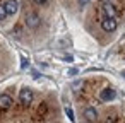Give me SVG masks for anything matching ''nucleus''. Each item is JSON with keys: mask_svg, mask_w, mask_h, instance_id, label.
<instances>
[{"mask_svg": "<svg viewBox=\"0 0 125 123\" xmlns=\"http://www.w3.org/2000/svg\"><path fill=\"white\" fill-rule=\"evenodd\" d=\"M19 99H21V103H22L24 106H29V104L33 103V99H34V94H33L31 89L24 87V89H21V92H19Z\"/></svg>", "mask_w": 125, "mask_h": 123, "instance_id": "f257e3e1", "label": "nucleus"}, {"mask_svg": "<svg viewBox=\"0 0 125 123\" xmlns=\"http://www.w3.org/2000/svg\"><path fill=\"white\" fill-rule=\"evenodd\" d=\"M116 21H115V17H104L103 21H101V28H103V31H106V33H113L115 29H116Z\"/></svg>", "mask_w": 125, "mask_h": 123, "instance_id": "f03ea898", "label": "nucleus"}, {"mask_svg": "<svg viewBox=\"0 0 125 123\" xmlns=\"http://www.w3.org/2000/svg\"><path fill=\"white\" fill-rule=\"evenodd\" d=\"M26 24H28V28L36 29V28L41 24V19H40L38 14H28V16H26Z\"/></svg>", "mask_w": 125, "mask_h": 123, "instance_id": "7ed1b4c3", "label": "nucleus"}, {"mask_svg": "<svg viewBox=\"0 0 125 123\" xmlns=\"http://www.w3.org/2000/svg\"><path fill=\"white\" fill-rule=\"evenodd\" d=\"M4 7H5L7 16H14V14L19 10V4L16 2V0H7V2L4 4Z\"/></svg>", "mask_w": 125, "mask_h": 123, "instance_id": "20e7f679", "label": "nucleus"}, {"mask_svg": "<svg viewBox=\"0 0 125 123\" xmlns=\"http://www.w3.org/2000/svg\"><path fill=\"white\" fill-rule=\"evenodd\" d=\"M84 116H86V120H87L89 123H96V121H98V111H96L94 108H86Z\"/></svg>", "mask_w": 125, "mask_h": 123, "instance_id": "39448f33", "label": "nucleus"}, {"mask_svg": "<svg viewBox=\"0 0 125 123\" xmlns=\"http://www.w3.org/2000/svg\"><path fill=\"white\" fill-rule=\"evenodd\" d=\"M12 106V97L9 94H0V109H9Z\"/></svg>", "mask_w": 125, "mask_h": 123, "instance_id": "423d86ee", "label": "nucleus"}, {"mask_svg": "<svg viewBox=\"0 0 125 123\" xmlns=\"http://www.w3.org/2000/svg\"><path fill=\"white\" fill-rule=\"evenodd\" d=\"M99 97H101L103 101H110V99H113V97H115V89H111V87L103 89L101 94H99Z\"/></svg>", "mask_w": 125, "mask_h": 123, "instance_id": "0eeeda50", "label": "nucleus"}, {"mask_svg": "<svg viewBox=\"0 0 125 123\" xmlns=\"http://www.w3.org/2000/svg\"><path fill=\"white\" fill-rule=\"evenodd\" d=\"M103 12L106 17H115L116 16V10H115V5L113 4H104L103 5Z\"/></svg>", "mask_w": 125, "mask_h": 123, "instance_id": "6e6552de", "label": "nucleus"}, {"mask_svg": "<svg viewBox=\"0 0 125 123\" xmlns=\"http://www.w3.org/2000/svg\"><path fill=\"white\" fill-rule=\"evenodd\" d=\"M5 17H7L5 7H4V4H0V21H5Z\"/></svg>", "mask_w": 125, "mask_h": 123, "instance_id": "1a4fd4ad", "label": "nucleus"}, {"mask_svg": "<svg viewBox=\"0 0 125 123\" xmlns=\"http://www.w3.org/2000/svg\"><path fill=\"white\" fill-rule=\"evenodd\" d=\"M65 114H67V116H69V118L74 121V111H72L70 108H65Z\"/></svg>", "mask_w": 125, "mask_h": 123, "instance_id": "9d476101", "label": "nucleus"}, {"mask_svg": "<svg viewBox=\"0 0 125 123\" xmlns=\"http://www.w3.org/2000/svg\"><path fill=\"white\" fill-rule=\"evenodd\" d=\"M33 2H34V4H38V5H45L48 0H33Z\"/></svg>", "mask_w": 125, "mask_h": 123, "instance_id": "9b49d317", "label": "nucleus"}, {"mask_svg": "<svg viewBox=\"0 0 125 123\" xmlns=\"http://www.w3.org/2000/svg\"><path fill=\"white\" fill-rule=\"evenodd\" d=\"M77 2H79V5H87L91 0H77Z\"/></svg>", "mask_w": 125, "mask_h": 123, "instance_id": "f8f14e48", "label": "nucleus"}, {"mask_svg": "<svg viewBox=\"0 0 125 123\" xmlns=\"http://www.w3.org/2000/svg\"><path fill=\"white\" fill-rule=\"evenodd\" d=\"M122 75H123V77H125V68H123V70H122Z\"/></svg>", "mask_w": 125, "mask_h": 123, "instance_id": "ddd939ff", "label": "nucleus"}]
</instances>
